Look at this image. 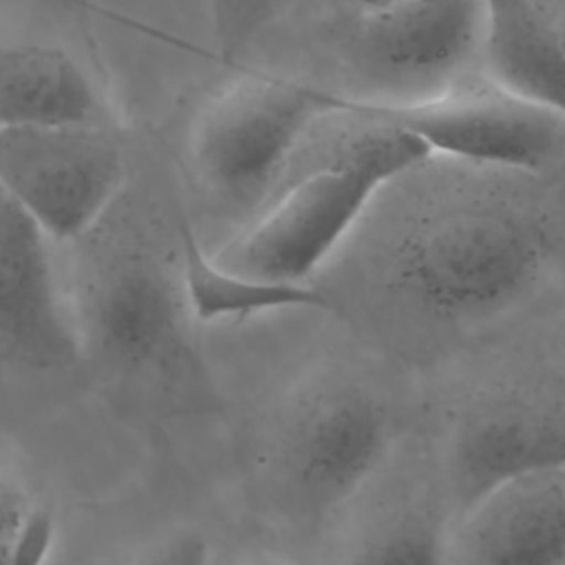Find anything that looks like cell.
<instances>
[{"instance_id": "6da1fadb", "label": "cell", "mask_w": 565, "mask_h": 565, "mask_svg": "<svg viewBox=\"0 0 565 565\" xmlns=\"http://www.w3.org/2000/svg\"><path fill=\"white\" fill-rule=\"evenodd\" d=\"M550 258L552 243L536 216L470 203L406 225L386 249L384 282L415 318L475 327L521 305Z\"/></svg>"}, {"instance_id": "7a4b0ae2", "label": "cell", "mask_w": 565, "mask_h": 565, "mask_svg": "<svg viewBox=\"0 0 565 565\" xmlns=\"http://www.w3.org/2000/svg\"><path fill=\"white\" fill-rule=\"evenodd\" d=\"M338 157L298 177L247 230L225 243L216 263L234 271L305 282L349 238L375 196L433 154L415 137L375 126Z\"/></svg>"}, {"instance_id": "3957f363", "label": "cell", "mask_w": 565, "mask_h": 565, "mask_svg": "<svg viewBox=\"0 0 565 565\" xmlns=\"http://www.w3.org/2000/svg\"><path fill=\"white\" fill-rule=\"evenodd\" d=\"M329 117H344L342 93L249 73L205 104L190 135V159L214 194L249 205L274 188L309 130Z\"/></svg>"}, {"instance_id": "277c9868", "label": "cell", "mask_w": 565, "mask_h": 565, "mask_svg": "<svg viewBox=\"0 0 565 565\" xmlns=\"http://www.w3.org/2000/svg\"><path fill=\"white\" fill-rule=\"evenodd\" d=\"M347 64L373 104H415L481 71L486 0H399L353 13Z\"/></svg>"}, {"instance_id": "5b68a950", "label": "cell", "mask_w": 565, "mask_h": 565, "mask_svg": "<svg viewBox=\"0 0 565 565\" xmlns=\"http://www.w3.org/2000/svg\"><path fill=\"white\" fill-rule=\"evenodd\" d=\"M344 110V117L415 137L430 154L477 166L530 172L565 159V115L486 73L415 104H373L347 95Z\"/></svg>"}, {"instance_id": "8992f818", "label": "cell", "mask_w": 565, "mask_h": 565, "mask_svg": "<svg viewBox=\"0 0 565 565\" xmlns=\"http://www.w3.org/2000/svg\"><path fill=\"white\" fill-rule=\"evenodd\" d=\"M439 461L457 516L505 479L565 463V388L516 380L463 397Z\"/></svg>"}, {"instance_id": "52a82bcc", "label": "cell", "mask_w": 565, "mask_h": 565, "mask_svg": "<svg viewBox=\"0 0 565 565\" xmlns=\"http://www.w3.org/2000/svg\"><path fill=\"white\" fill-rule=\"evenodd\" d=\"M124 181L121 146L104 124L0 128V185L51 241L86 234Z\"/></svg>"}, {"instance_id": "ba28073f", "label": "cell", "mask_w": 565, "mask_h": 565, "mask_svg": "<svg viewBox=\"0 0 565 565\" xmlns=\"http://www.w3.org/2000/svg\"><path fill=\"white\" fill-rule=\"evenodd\" d=\"M395 415L373 388L338 380L294 413L282 435V472L307 512L329 514L355 499L391 459Z\"/></svg>"}, {"instance_id": "9c48e42d", "label": "cell", "mask_w": 565, "mask_h": 565, "mask_svg": "<svg viewBox=\"0 0 565 565\" xmlns=\"http://www.w3.org/2000/svg\"><path fill=\"white\" fill-rule=\"evenodd\" d=\"M49 236L0 185V362L62 371L79 358V331L68 320Z\"/></svg>"}, {"instance_id": "30bf717a", "label": "cell", "mask_w": 565, "mask_h": 565, "mask_svg": "<svg viewBox=\"0 0 565 565\" xmlns=\"http://www.w3.org/2000/svg\"><path fill=\"white\" fill-rule=\"evenodd\" d=\"M457 565H565V463L501 481L455 521Z\"/></svg>"}, {"instance_id": "8fae6325", "label": "cell", "mask_w": 565, "mask_h": 565, "mask_svg": "<svg viewBox=\"0 0 565 565\" xmlns=\"http://www.w3.org/2000/svg\"><path fill=\"white\" fill-rule=\"evenodd\" d=\"M106 102L95 75L51 40L0 42V128L104 124Z\"/></svg>"}, {"instance_id": "7c38bea8", "label": "cell", "mask_w": 565, "mask_h": 565, "mask_svg": "<svg viewBox=\"0 0 565 565\" xmlns=\"http://www.w3.org/2000/svg\"><path fill=\"white\" fill-rule=\"evenodd\" d=\"M183 291L150 263H124L106 274L88 300L86 331L99 353L121 366L157 362L177 338Z\"/></svg>"}, {"instance_id": "4fadbf2b", "label": "cell", "mask_w": 565, "mask_h": 565, "mask_svg": "<svg viewBox=\"0 0 565 565\" xmlns=\"http://www.w3.org/2000/svg\"><path fill=\"white\" fill-rule=\"evenodd\" d=\"M457 508L441 468L430 459L377 508L351 545L347 565H446Z\"/></svg>"}, {"instance_id": "5bb4252c", "label": "cell", "mask_w": 565, "mask_h": 565, "mask_svg": "<svg viewBox=\"0 0 565 565\" xmlns=\"http://www.w3.org/2000/svg\"><path fill=\"white\" fill-rule=\"evenodd\" d=\"M481 71L565 115V22L547 0H486Z\"/></svg>"}, {"instance_id": "9a60e30c", "label": "cell", "mask_w": 565, "mask_h": 565, "mask_svg": "<svg viewBox=\"0 0 565 565\" xmlns=\"http://www.w3.org/2000/svg\"><path fill=\"white\" fill-rule=\"evenodd\" d=\"M181 291L185 309L201 322L327 305V298L307 282L269 280L223 267L185 223L181 225Z\"/></svg>"}, {"instance_id": "2e32d148", "label": "cell", "mask_w": 565, "mask_h": 565, "mask_svg": "<svg viewBox=\"0 0 565 565\" xmlns=\"http://www.w3.org/2000/svg\"><path fill=\"white\" fill-rule=\"evenodd\" d=\"M291 0H205L221 55L241 57L289 7Z\"/></svg>"}, {"instance_id": "e0dca14e", "label": "cell", "mask_w": 565, "mask_h": 565, "mask_svg": "<svg viewBox=\"0 0 565 565\" xmlns=\"http://www.w3.org/2000/svg\"><path fill=\"white\" fill-rule=\"evenodd\" d=\"M53 536L55 527L49 510L29 505L11 539L7 565H44L53 545Z\"/></svg>"}, {"instance_id": "ac0fdd59", "label": "cell", "mask_w": 565, "mask_h": 565, "mask_svg": "<svg viewBox=\"0 0 565 565\" xmlns=\"http://www.w3.org/2000/svg\"><path fill=\"white\" fill-rule=\"evenodd\" d=\"M132 565H210V545L196 532H181L154 545Z\"/></svg>"}, {"instance_id": "d6986e66", "label": "cell", "mask_w": 565, "mask_h": 565, "mask_svg": "<svg viewBox=\"0 0 565 565\" xmlns=\"http://www.w3.org/2000/svg\"><path fill=\"white\" fill-rule=\"evenodd\" d=\"M29 505L24 492L0 472V547L11 541Z\"/></svg>"}, {"instance_id": "ffe728a7", "label": "cell", "mask_w": 565, "mask_h": 565, "mask_svg": "<svg viewBox=\"0 0 565 565\" xmlns=\"http://www.w3.org/2000/svg\"><path fill=\"white\" fill-rule=\"evenodd\" d=\"M353 13H369V11H377V9H384L393 2H399V0H344Z\"/></svg>"}, {"instance_id": "44dd1931", "label": "cell", "mask_w": 565, "mask_h": 565, "mask_svg": "<svg viewBox=\"0 0 565 565\" xmlns=\"http://www.w3.org/2000/svg\"><path fill=\"white\" fill-rule=\"evenodd\" d=\"M254 565H291V563H285V561H258Z\"/></svg>"}]
</instances>
